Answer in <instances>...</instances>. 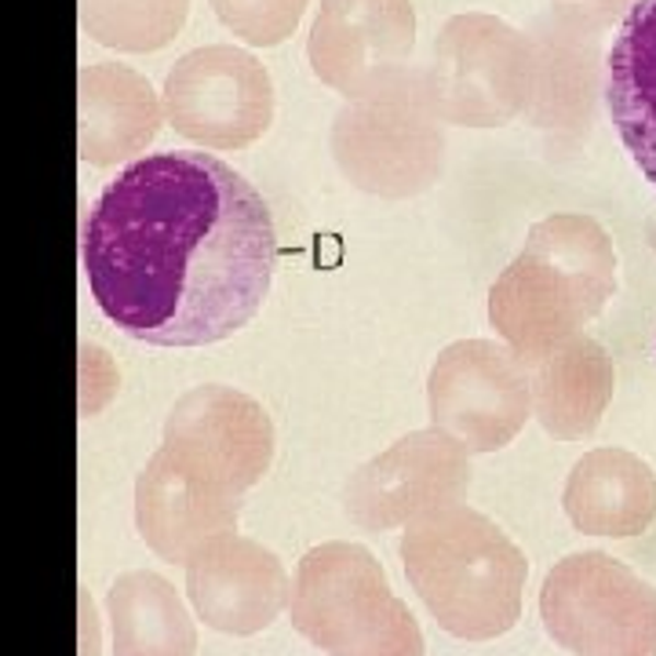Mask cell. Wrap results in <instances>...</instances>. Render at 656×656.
<instances>
[{
  "instance_id": "15",
  "label": "cell",
  "mask_w": 656,
  "mask_h": 656,
  "mask_svg": "<svg viewBox=\"0 0 656 656\" xmlns=\"http://www.w3.org/2000/svg\"><path fill=\"white\" fill-rule=\"evenodd\" d=\"M649 238H653V249H656V222H653V227H649Z\"/></svg>"
},
{
  "instance_id": "12",
  "label": "cell",
  "mask_w": 656,
  "mask_h": 656,
  "mask_svg": "<svg viewBox=\"0 0 656 656\" xmlns=\"http://www.w3.org/2000/svg\"><path fill=\"white\" fill-rule=\"evenodd\" d=\"M613 358L602 343L573 336L548 358L529 365V405L540 427L559 441H584L613 402Z\"/></svg>"
},
{
  "instance_id": "8",
  "label": "cell",
  "mask_w": 656,
  "mask_h": 656,
  "mask_svg": "<svg viewBox=\"0 0 656 656\" xmlns=\"http://www.w3.org/2000/svg\"><path fill=\"white\" fill-rule=\"evenodd\" d=\"M241 496L208 467L161 445L136 482V526L153 554L180 562L212 537L238 529Z\"/></svg>"
},
{
  "instance_id": "11",
  "label": "cell",
  "mask_w": 656,
  "mask_h": 656,
  "mask_svg": "<svg viewBox=\"0 0 656 656\" xmlns=\"http://www.w3.org/2000/svg\"><path fill=\"white\" fill-rule=\"evenodd\" d=\"M562 507L587 537H642L656 518V474L628 449H591L576 460Z\"/></svg>"
},
{
  "instance_id": "13",
  "label": "cell",
  "mask_w": 656,
  "mask_h": 656,
  "mask_svg": "<svg viewBox=\"0 0 656 656\" xmlns=\"http://www.w3.org/2000/svg\"><path fill=\"white\" fill-rule=\"evenodd\" d=\"M606 106L617 136L656 186V0H635L606 59Z\"/></svg>"
},
{
  "instance_id": "7",
  "label": "cell",
  "mask_w": 656,
  "mask_h": 656,
  "mask_svg": "<svg viewBox=\"0 0 656 656\" xmlns=\"http://www.w3.org/2000/svg\"><path fill=\"white\" fill-rule=\"evenodd\" d=\"M471 452L441 430H413L350 474L343 507L369 532H387L460 504L471 488Z\"/></svg>"
},
{
  "instance_id": "6",
  "label": "cell",
  "mask_w": 656,
  "mask_h": 656,
  "mask_svg": "<svg viewBox=\"0 0 656 656\" xmlns=\"http://www.w3.org/2000/svg\"><path fill=\"white\" fill-rule=\"evenodd\" d=\"M430 424L463 452H496L518 438L532 416L529 369L507 343H449L427 376Z\"/></svg>"
},
{
  "instance_id": "9",
  "label": "cell",
  "mask_w": 656,
  "mask_h": 656,
  "mask_svg": "<svg viewBox=\"0 0 656 656\" xmlns=\"http://www.w3.org/2000/svg\"><path fill=\"white\" fill-rule=\"evenodd\" d=\"M186 595L205 628L222 635H260L292 598L281 559L238 532H222L186 559Z\"/></svg>"
},
{
  "instance_id": "1",
  "label": "cell",
  "mask_w": 656,
  "mask_h": 656,
  "mask_svg": "<svg viewBox=\"0 0 656 656\" xmlns=\"http://www.w3.org/2000/svg\"><path fill=\"white\" fill-rule=\"evenodd\" d=\"M277 263L263 194L205 150L147 153L88 208L81 266L110 325L150 347H208L260 314Z\"/></svg>"
},
{
  "instance_id": "3",
  "label": "cell",
  "mask_w": 656,
  "mask_h": 656,
  "mask_svg": "<svg viewBox=\"0 0 656 656\" xmlns=\"http://www.w3.org/2000/svg\"><path fill=\"white\" fill-rule=\"evenodd\" d=\"M398 551L419 602L452 638L488 642L518 624L529 562L482 510H430L408 521Z\"/></svg>"
},
{
  "instance_id": "2",
  "label": "cell",
  "mask_w": 656,
  "mask_h": 656,
  "mask_svg": "<svg viewBox=\"0 0 656 656\" xmlns=\"http://www.w3.org/2000/svg\"><path fill=\"white\" fill-rule=\"evenodd\" d=\"M613 292L617 252L609 233L587 216H551L529 230L526 249L496 277L488 321L529 369L584 336Z\"/></svg>"
},
{
  "instance_id": "14",
  "label": "cell",
  "mask_w": 656,
  "mask_h": 656,
  "mask_svg": "<svg viewBox=\"0 0 656 656\" xmlns=\"http://www.w3.org/2000/svg\"><path fill=\"white\" fill-rule=\"evenodd\" d=\"M114 656H194L197 631L180 591L158 573H125L110 591Z\"/></svg>"
},
{
  "instance_id": "10",
  "label": "cell",
  "mask_w": 656,
  "mask_h": 656,
  "mask_svg": "<svg viewBox=\"0 0 656 656\" xmlns=\"http://www.w3.org/2000/svg\"><path fill=\"white\" fill-rule=\"evenodd\" d=\"M164 445L249 493L274 460V427L255 398L205 383L175 402L164 419Z\"/></svg>"
},
{
  "instance_id": "4",
  "label": "cell",
  "mask_w": 656,
  "mask_h": 656,
  "mask_svg": "<svg viewBox=\"0 0 656 656\" xmlns=\"http://www.w3.org/2000/svg\"><path fill=\"white\" fill-rule=\"evenodd\" d=\"M292 628L329 656H424V631L361 543L332 540L299 559Z\"/></svg>"
},
{
  "instance_id": "5",
  "label": "cell",
  "mask_w": 656,
  "mask_h": 656,
  "mask_svg": "<svg viewBox=\"0 0 656 656\" xmlns=\"http://www.w3.org/2000/svg\"><path fill=\"white\" fill-rule=\"evenodd\" d=\"M540 620L573 656H656V587L606 551L554 562Z\"/></svg>"
}]
</instances>
